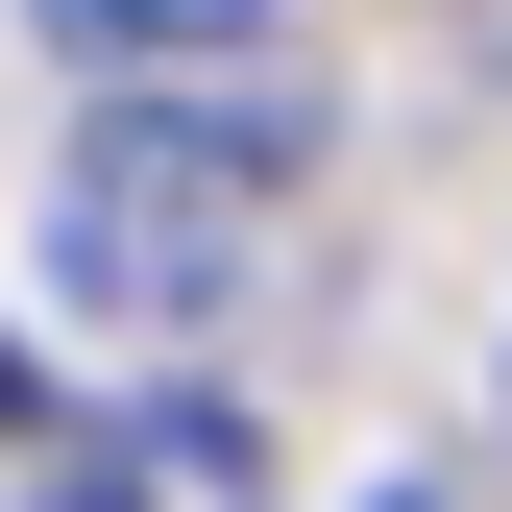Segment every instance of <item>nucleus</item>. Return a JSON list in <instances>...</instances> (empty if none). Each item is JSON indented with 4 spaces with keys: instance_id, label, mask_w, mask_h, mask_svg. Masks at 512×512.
<instances>
[{
    "instance_id": "nucleus-1",
    "label": "nucleus",
    "mask_w": 512,
    "mask_h": 512,
    "mask_svg": "<svg viewBox=\"0 0 512 512\" xmlns=\"http://www.w3.org/2000/svg\"><path fill=\"white\" fill-rule=\"evenodd\" d=\"M293 220V122H220V98H98L49 147V293L98 342H196V317L269 269Z\"/></svg>"
},
{
    "instance_id": "nucleus-2",
    "label": "nucleus",
    "mask_w": 512,
    "mask_h": 512,
    "mask_svg": "<svg viewBox=\"0 0 512 512\" xmlns=\"http://www.w3.org/2000/svg\"><path fill=\"white\" fill-rule=\"evenodd\" d=\"M49 512H269V464H244V415L147 391V415H98V439H74V488H49Z\"/></svg>"
},
{
    "instance_id": "nucleus-3",
    "label": "nucleus",
    "mask_w": 512,
    "mask_h": 512,
    "mask_svg": "<svg viewBox=\"0 0 512 512\" xmlns=\"http://www.w3.org/2000/svg\"><path fill=\"white\" fill-rule=\"evenodd\" d=\"M49 25L98 74H220V49H269V0H49Z\"/></svg>"
},
{
    "instance_id": "nucleus-4",
    "label": "nucleus",
    "mask_w": 512,
    "mask_h": 512,
    "mask_svg": "<svg viewBox=\"0 0 512 512\" xmlns=\"http://www.w3.org/2000/svg\"><path fill=\"white\" fill-rule=\"evenodd\" d=\"M391 512H415V488H391Z\"/></svg>"
}]
</instances>
